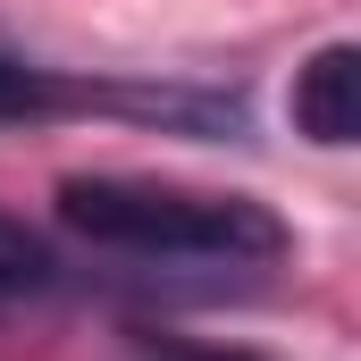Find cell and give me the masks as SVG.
Returning a JSON list of instances; mask_svg holds the SVG:
<instances>
[{"label":"cell","instance_id":"cell-1","mask_svg":"<svg viewBox=\"0 0 361 361\" xmlns=\"http://www.w3.org/2000/svg\"><path fill=\"white\" fill-rule=\"evenodd\" d=\"M59 227L143 269H269L286 261V219L252 193H202L160 177H59Z\"/></svg>","mask_w":361,"mask_h":361},{"label":"cell","instance_id":"cell-2","mask_svg":"<svg viewBox=\"0 0 361 361\" xmlns=\"http://www.w3.org/2000/svg\"><path fill=\"white\" fill-rule=\"evenodd\" d=\"M294 135L319 152H345L361 135V51L353 42H319L294 68Z\"/></svg>","mask_w":361,"mask_h":361},{"label":"cell","instance_id":"cell-3","mask_svg":"<svg viewBox=\"0 0 361 361\" xmlns=\"http://www.w3.org/2000/svg\"><path fill=\"white\" fill-rule=\"evenodd\" d=\"M59 286H68V261L51 252V235H42V227H25L17 210H0V319H17V311L51 302Z\"/></svg>","mask_w":361,"mask_h":361},{"label":"cell","instance_id":"cell-4","mask_svg":"<svg viewBox=\"0 0 361 361\" xmlns=\"http://www.w3.org/2000/svg\"><path fill=\"white\" fill-rule=\"evenodd\" d=\"M152 361H210V353H152Z\"/></svg>","mask_w":361,"mask_h":361}]
</instances>
